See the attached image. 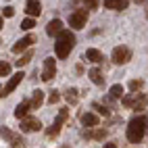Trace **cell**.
<instances>
[{"label": "cell", "instance_id": "6da1fadb", "mask_svg": "<svg viewBox=\"0 0 148 148\" xmlns=\"http://www.w3.org/2000/svg\"><path fill=\"white\" fill-rule=\"evenodd\" d=\"M75 46V36L69 32V29H63L61 34H58L56 42H54V50H56V56L58 58H67L69 52L73 50Z\"/></svg>", "mask_w": 148, "mask_h": 148}, {"label": "cell", "instance_id": "7a4b0ae2", "mask_svg": "<svg viewBox=\"0 0 148 148\" xmlns=\"http://www.w3.org/2000/svg\"><path fill=\"white\" fill-rule=\"evenodd\" d=\"M146 125H148L146 117H134L130 121V125H127V140L132 144H138L146 134Z\"/></svg>", "mask_w": 148, "mask_h": 148}, {"label": "cell", "instance_id": "3957f363", "mask_svg": "<svg viewBox=\"0 0 148 148\" xmlns=\"http://www.w3.org/2000/svg\"><path fill=\"white\" fill-rule=\"evenodd\" d=\"M88 23V8H77L69 15V25L73 29H84Z\"/></svg>", "mask_w": 148, "mask_h": 148}, {"label": "cell", "instance_id": "277c9868", "mask_svg": "<svg viewBox=\"0 0 148 148\" xmlns=\"http://www.w3.org/2000/svg\"><path fill=\"white\" fill-rule=\"evenodd\" d=\"M123 104L125 106H134L136 111H140L142 106L148 104V96L146 94H134V96H123Z\"/></svg>", "mask_w": 148, "mask_h": 148}, {"label": "cell", "instance_id": "5b68a950", "mask_svg": "<svg viewBox=\"0 0 148 148\" xmlns=\"http://www.w3.org/2000/svg\"><path fill=\"white\" fill-rule=\"evenodd\" d=\"M130 56H132L130 48H125V46H117L115 50H113V63H115V65H123V63L130 61Z\"/></svg>", "mask_w": 148, "mask_h": 148}, {"label": "cell", "instance_id": "8992f818", "mask_svg": "<svg viewBox=\"0 0 148 148\" xmlns=\"http://www.w3.org/2000/svg\"><path fill=\"white\" fill-rule=\"evenodd\" d=\"M23 77H25L23 73H15V75L11 77V79H8V84L2 88V90H0V96H2V98H4V96H8V94H11V92L15 90V88L19 86V84H21V79H23Z\"/></svg>", "mask_w": 148, "mask_h": 148}, {"label": "cell", "instance_id": "52a82bcc", "mask_svg": "<svg viewBox=\"0 0 148 148\" xmlns=\"http://www.w3.org/2000/svg\"><path fill=\"white\" fill-rule=\"evenodd\" d=\"M42 127V123L36 119V117H23L21 119V132L29 134V132H38Z\"/></svg>", "mask_w": 148, "mask_h": 148}, {"label": "cell", "instance_id": "ba28073f", "mask_svg": "<svg viewBox=\"0 0 148 148\" xmlns=\"http://www.w3.org/2000/svg\"><path fill=\"white\" fill-rule=\"evenodd\" d=\"M69 117V111L67 108H61V113H58V117H56V121L52 123V127L48 130V136L50 138H54V136H58V132H61V125H63V121Z\"/></svg>", "mask_w": 148, "mask_h": 148}, {"label": "cell", "instance_id": "9c48e42d", "mask_svg": "<svg viewBox=\"0 0 148 148\" xmlns=\"http://www.w3.org/2000/svg\"><path fill=\"white\" fill-rule=\"evenodd\" d=\"M56 73V65H54V58H46L44 61V69H42V79L44 82H50Z\"/></svg>", "mask_w": 148, "mask_h": 148}, {"label": "cell", "instance_id": "30bf717a", "mask_svg": "<svg viewBox=\"0 0 148 148\" xmlns=\"http://www.w3.org/2000/svg\"><path fill=\"white\" fill-rule=\"evenodd\" d=\"M25 13L29 17H40L42 13V4H40V0H27V4H25Z\"/></svg>", "mask_w": 148, "mask_h": 148}, {"label": "cell", "instance_id": "8fae6325", "mask_svg": "<svg viewBox=\"0 0 148 148\" xmlns=\"http://www.w3.org/2000/svg\"><path fill=\"white\" fill-rule=\"evenodd\" d=\"M61 32H63V21H61V19H52V21L46 25V34L48 36H54V34L58 36Z\"/></svg>", "mask_w": 148, "mask_h": 148}, {"label": "cell", "instance_id": "7c38bea8", "mask_svg": "<svg viewBox=\"0 0 148 148\" xmlns=\"http://www.w3.org/2000/svg\"><path fill=\"white\" fill-rule=\"evenodd\" d=\"M79 121H82L86 127H88V125H90V127H96L100 119H98V115H94V113H82V115H79Z\"/></svg>", "mask_w": 148, "mask_h": 148}, {"label": "cell", "instance_id": "4fadbf2b", "mask_svg": "<svg viewBox=\"0 0 148 148\" xmlns=\"http://www.w3.org/2000/svg\"><path fill=\"white\" fill-rule=\"evenodd\" d=\"M130 0H104V6L106 8H113V11H125Z\"/></svg>", "mask_w": 148, "mask_h": 148}, {"label": "cell", "instance_id": "5bb4252c", "mask_svg": "<svg viewBox=\"0 0 148 148\" xmlns=\"http://www.w3.org/2000/svg\"><path fill=\"white\" fill-rule=\"evenodd\" d=\"M32 44H34V36H27V38H23V40H19V42H17V44L13 46V52H15V54H19V52H23L25 48H29Z\"/></svg>", "mask_w": 148, "mask_h": 148}, {"label": "cell", "instance_id": "9a60e30c", "mask_svg": "<svg viewBox=\"0 0 148 148\" xmlns=\"http://www.w3.org/2000/svg\"><path fill=\"white\" fill-rule=\"evenodd\" d=\"M84 56H86V61H90V63H102V52L96 50V48H88Z\"/></svg>", "mask_w": 148, "mask_h": 148}, {"label": "cell", "instance_id": "2e32d148", "mask_svg": "<svg viewBox=\"0 0 148 148\" xmlns=\"http://www.w3.org/2000/svg\"><path fill=\"white\" fill-rule=\"evenodd\" d=\"M88 77H90L96 86H102V84H104V77H102V73H100V69H96V67L88 71Z\"/></svg>", "mask_w": 148, "mask_h": 148}, {"label": "cell", "instance_id": "e0dca14e", "mask_svg": "<svg viewBox=\"0 0 148 148\" xmlns=\"http://www.w3.org/2000/svg\"><path fill=\"white\" fill-rule=\"evenodd\" d=\"M29 106H32V102H21V104H17V108H15V117H17V119H23V117H27Z\"/></svg>", "mask_w": 148, "mask_h": 148}, {"label": "cell", "instance_id": "ac0fdd59", "mask_svg": "<svg viewBox=\"0 0 148 148\" xmlns=\"http://www.w3.org/2000/svg\"><path fill=\"white\" fill-rule=\"evenodd\" d=\"M44 102V92H40V90H36L34 94H32V108H38Z\"/></svg>", "mask_w": 148, "mask_h": 148}, {"label": "cell", "instance_id": "d6986e66", "mask_svg": "<svg viewBox=\"0 0 148 148\" xmlns=\"http://www.w3.org/2000/svg\"><path fill=\"white\" fill-rule=\"evenodd\" d=\"M108 94H111V98H123V86H121V84H115V86H111Z\"/></svg>", "mask_w": 148, "mask_h": 148}, {"label": "cell", "instance_id": "ffe728a7", "mask_svg": "<svg viewBox=\"0 0 148 148\" xmlns=\"http://www.w3.org/2000/svg\"><path fill=\"white\" fill-rule=\"evenodd\" d=\"M34 27H36L34 17H27L25 21H21V29H25V32H29V29H34Z\"/></svg>", "mask_w": 148, "mask_h": 148}, {"label": "cell", "instance_id": "44dd1931", "mask_svg": "<svg viewBox=\"0 0 148 148\" xmlns=\"http://www.w3.org/2000/svg\"><path fill=\"white\" fill-rule=\"evenodd\" d=\"M142 88H144V82L142 79H132L130 82V90L132 92H138V90H142Z\"/></svg>", "mask_w": 148, "mask_h": 148}, {"label": "cell", "instance_id": "7402d4cb", "mask_svg": "<svg viewBox=\"0 0 148 148\" xmlns=\"http://www.w3.org/2000/svg\"><path fill=\"white\" fill-rule=\"evenodd\" d=\"M65 98H67V100L71 102V104H77V90H73V88H71V90L65 94Z\"/></svg>", "mask_w": 148, "mask_h": 148}, {"label": "cell", "instance_id": "603a6c76", "mask_svg": "<svg viewBox=\"0 0 148 148\" xmlns=\"http://www.w3.org/2000/svg\"><path fill=\"white\" fill-rule=\"evenodd\" d=\"M29 61H32V52H25V54H23L21 58H19V61H17L15 65H17V67H23V65H27Z\"/></svg>", "mask_w": 148, "mask_h": 148}, {"label": "cell", "instance_id": "cb8c5ba5", "mask_svg": "<svg viewBox=\"0 0 148 148\" xmlns=\"http://www.w3.org/2000/svg\"><path fill=\"white\" fill-rule=\"evenodd\" d=\"M8 73H11V65H8V63H0V75H2V77H6Z\"/></svg>", "mask_w": 148, "mask_h": 148}, {"label": "cell", "instance_id": "d4e9b609", "mask_svg": "<svg viewBox=\"0 0 148 148\" xmlns=\"http://www.w3.org/2000/svg\"><path fill=\"white\" fill-rule=\"evenodd\" d=\"M58 100H61V94H58L56 90H52V92H50V96H48V102H50V104H56Z\"/></svg>", "mask_w": 148, "mask_h": 148}, {"label": "cell", "instance_id": "484cf974", "mask_svg": "<svg viewBox=\"0 0 148 148\" xmlns=\"http://www.w3.org/2000/svg\"><path fill=\"white\" fill-rule=\"evenodd\" d=\"M15 15V8L13 6H4L2 8V17H13Z\"/></svg>", "mask_w": 148, "mask_h": 148}, {"label": "cell", "instance_id": "4316f807", "mask_svg": "<svg viewBox=\"0 0 148 148\" xmlns=\"http://www.w3.org/2000/svg\"><path fill=\"white\" fill-rule=\"evenodd\" d=\"M98 2H100V0H86V4H88V8H90V11H94V8L98 6Z\"/></svg>", "mask_w": 148, "mask_h": 148}, {"label": "cell", "instance_id": "83f0119b", "mask_svg": "<svg viewBox=\"0 0 148 148\" xmlns=\"http://www.w3.org/2000/svg\"><path fill=\"white\" fill-rule=\"evenodd\" d=\"M92 136H94V138H96V140H102V138H104V136H106V132H102V130H98V132H94V134H92Z\"/></svg>", "mask_w": 148, "mask_h": 148}, {"label": "cell", "instance_id": "f1b7e54d", "mask_svg": "<svg viewBox=\"0 0 148 148\" xmlns=\"http://www.w3.org/2000/svg\"><path fill=\"white\" fill-rule=\"evenodd\" d=\"M94 108H96V111H98V113H100V115H104V117L108 115V111H106V108H102L100 104H94Z\"/></svg>", "mask_w": 148, "mask_h": 148}, {"label": "cell", "instance_id": "f546056e", "mask_svg": "<svg viewBox=\"0 0 148 148\" xmlns=\"http://www.w3.org/2000/svg\"><path fill=\"white\" fill-rule=\"evenodd\" d=\"M146 19H148V4H146Z\"/></svg>", "mask_w": 148, "mask_h": 148}, {"label": "cell", "instance_id": "4dcf8cb0", "mask_svg": "<svg viewBox=\"0 0 148 148\" xmlns=\"http://www.w3.org/2000/svg\"><path fill=\"white\" fill-rule=\"evenodd\" d=\"M136 2H144V0H136Z\"/></svg>", "mask_w": 148, "mask_h": 148}]
</instances>
